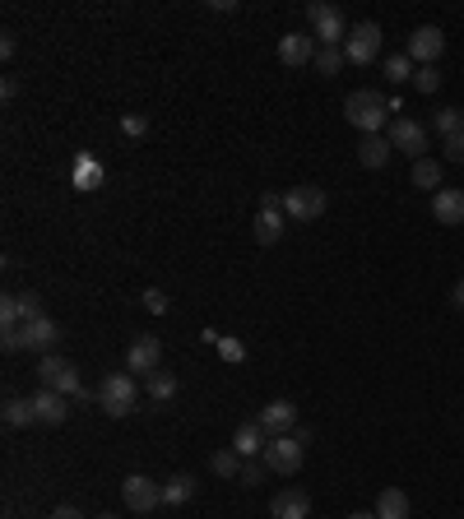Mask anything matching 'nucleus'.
Wrapping results in <instances>:
<instances>
[{"mask_svg":"<svg viewBox=\"0 0 464 519\" xmlns=\"http://www.w3.org/2000/svg\"><path fill=\"white\" fill-rule=\"evenodd\" d=\"M343 116H348V126H358L362 135H381V126L391 121V102L376 89H353L343 98Z\"/></svg>","mask_w":464,"mask_h":519,"instance_id":"obj_1","label":"nucleus"},{"mask_svg":"<svg viewBox=\"0 0 464 519\" xmlns=\"http://www.w3.org/2000/svg\"><path fill=\"white\" fill-rule=\"evenodd\" d=\"M98 404H102L107 418H126V413H135V404H140V385H135V376H130V371L107 376L102 389H98Z\"/></svg>","mask_w":464,"mask_h":519,"instance_id":"obj_2","label":"nucleus"},{"mask_svg":"<svg viewBox=\"0 0 464 519\" xmlns=\"http://www.w3.org/2000/svg\"><path fill=\"white\" fill-rule=\"evenodd\" d=\"M37 380H43V389H56V394H65V399H74L84 385H80V367L74 362H65V357H56V352H47L43 362H37Z\"/></svg>","mask_w":464,"mask_h":519,"instance_id":"obj_3","label":"nucleus"},{"mask_svg":"<svg viewBox=\"0 0 464 519\" xmlns=\"http://www.w3.org/2000/svg\"><path fill=\"white\" fill-rule=\"evenodd\" d=\"M325 190L321 186H293L288 195H284V214H288V223H316L321 214H325Z\"/></svg>","mask_w":464,"mask_h":519,"instance_id":"obj_4","label":"nucleus"},{"mask_svg":"<svg viewBox=\"0 0 464 519\" xmlns=\"http://www.w3.org/2000/svg\"><path fill=\"white\" fill-rule=\"evenodd\" d=\"M265 468L269 473H284V477H293L297 468H302V459H306V446L297 441V436H275V441L265 446Z\"/></svg>","mask_w":464,"mask_h":519,"instance_id":"obj_5","label":"nucleus"},{"mask_svg":"<svg viewBox=\"0 0 464 519\" xmlns=\"http://www.w3.org/2000/svg\"><path fill=\"white\" fill-rule=\"evenodd\" d=\"M376 56H381V24H358V28H348V37H343V61L372 65Z\"/></svg>","mask_w":464,"mask_h":519,"instance_id":"obj_6","label":"nucleus"},{"mask_svg":"<svg viewBox=\"0 0 464 519\" xmlns=\"http://www.w3.org/2000/svg\"><path fill=\"white\" fill-rule=\"evenodd\" d=\"M306 19H312V37L321 47H343V37H348V24L334 5H306Z\"/></svg>","mask_w":464,"mask_h":519,"instance_id":"obj_7","label":"nucleus"},{"mask_svg":"<svg viewBox=\"0 0 464 519\" xmlns=\"http://www.w3.org/2000/svg\"><path fill=\"white\" fill-rule=\"evenodd\" d=\"M121 496H126V505L135 514H149V510L163 505V483H153V477H144V473H130L121 483Z\"/></svg>","mask_w":464,"mask_h":519,"instance_id":"obj_8","label":"nucleus"},{"mask_svg":"<svg viewBox=\"0 0 464 519\" xmlns=\"http://www.w3.org/2000/svg\"><path fill=\"white\" fill-rule=\"evenodd\" d=\"M446 52V33L437 24H422L409 33V61L413 65H437V56Z\"/></svg>","mask_w":464,"mask_h":519,"instance_id":"obj_9","label":"nucleus"},{"mask_svg":"<svg viewBox=\"0 0 464 519\" xmlns=\"http://www.w3.org/2000/svg\"><path fill=\"white\" fill-rule=\"evenodd\" d=\"M256 422H260V431L275 441V436H293V427H297V404H288V399H269V404L256 413Z\"/></svg>","mask_w":464,"mask_h":519,"instance_id":"obj_10","label":"nucleus"},{"mask_svg":"<svg viewBox=\"0 0 464 519\" xmlns=\"http://www.w3.org/2000/svg\"><path fill=\"white\" fill-rule=\"evenodd\" d=\"M391 149L409 153L413 163H418V158H428V126H418V121H409V116H400V121L391 126Z\"/></svg>","mask_w":464,"mask_h":519,"instance_id":"obj_11","label":"nucleus"},{"mask_svg":"<svg viewBox=\"0 0 464 519\" xmlns=\"http://www.w3.org/2000/svg\"><path fill=\"white\" fill-rule=\"evenodd\" d=\"M163 362V343L153 334H140L130 348H126V371H140V376H153Z\"/></svg>","mask_w":464,"mask_h":519,"instance_id":"obj_12","label":"nucleus"},{"mask_svg":"<svg viewBox=\"0 0 464 519\" xmlns=\"http://www.w3.org/2000/svg\"><path fill=\"white\" fill-rule=\"evenodd\" d=\"M316 52H321V47H316L312 33H284V37H279V61H284V65H312Z\"/></svg>","mask_w":464,"mask_h":519,"instance_id":"obj_13","label":"nucleus"},{"mask_svg":"<svg viewBox=\"0 0 464 519\" xmlns=\"http://www.w3.org/2000/svg\"><path fill=\"white\" fill-rule=\"evenodd\" d=\"M33 418L43 422V427H61L70 418V399L56 394V389H37L33 394Z\"/></svg>","mask_w":464,"mask_h":519,"instance_id":"obj_14","label":"nucleus"},{"mask_svg":"<svg viewBox=\"0 0 464 519\" xmlns=\"http://www.w3.org/2000/svg\"><path fill=\"white\" fill-rule=\"evenodd\" d=\"M56 339H61V325L52 321V315H37V321L24 325V348H28V352H43V357H47V352L56 348Z\"/></svg>","mask_w":464,"mask_h":519,"instance_id":"obj_15","label":"nucleus"},{"mask_svg":"<svg viewBox=\"0 0 464 519\" xmlns=\"http://www.w3.org/2000/svg\"><path fill=\"white\" fill-rule=\"evenodd\" d=\"M269 514L275 519H312V496L302 487H284L275 501H269Z\"/></svg>","mask_w":464,"mask_h":519,"instance_id":"obj_16","label":"nucleus"},{"mask_svg":"<svg viewBox=\"0 0 464 519\" xmlns=\"http://www.w3.org/2000/svg\"><path fill=\"white\" fill-rule=\"evenodd\" d=\"M432 218L446 223V227H459V223H464V190L441 186V190L432 195Z\"/></svg>","mask_w":464,"mask_h":519,"instance_id":"obj_17","label":"nucleus"},{"mask_svg":"<svg viewBox=\"0 0 464 519\" xmlns=\"http://www.w3.org/2000/svg\"><path fill=\"white\" fill-rule=\"evenodd\" d=\"M284 227H288V214L284 209H256V218H251V232H256L260 246H275L279 236H284Z\"/></svg>","mask_w":464,"mask_h":519,"instance_id":"obj_18","label":"nucleus"},{"mask_svg":"<svg viewBox=\"0 0 464 519\" xmlns=\"http://www.w3.org/2000/svg\"><path fill=\"white\" fill-rule=\"evenodd\" d=\"M391 135H362V144H358V163L367 168V172H381L385 163H391Z\"/></svg>","mask_w":464,"mask_h":519,"instance_id":"obj_19","label":"nucleus"},{"mask_svg":"<svg viewBox=\"0 0 464 519\" xmlns=\"http://www.w3.org/2000/svg\"><path fill=\"white\" fill-rule=\"evenodd\" d=\"M269 446V436L260 431V422H242L237 431H232V450H237L242 459H260Z\"/></svg>","mask_w":464,"mask_h":519,"instance_id":"obj_20","label":"nucleus"},{"mask_svg":"<svg viewBox=\"0 0 464 519\" xmlns=\"http://www.w3.org/2000/svg\"><path fill=\"white\" fill-rule=\"evenodd\" d=\"M196 492H200L196 477H190V473H177V477H168V483H163V505H186Z\"/></svg>","mask_w":464,"mask_h":519,"instance_id":"obj_21","label":"nucleus"},{"mask_svg":"<svg viewBox=\"0 0 464 519\" xmlns=\"http://www.w3.org/2000/svg\"><path fill=\"white\" fill-rule=\"evenodd\" d=\"M376 519H409V496L400 487H385L376 496Z\"/></svg>","mask_w":464,"mask_h":519,"instance_id":"obj_22","label":"nucleus"},{"mask_svg":"<svg viewBox=\"0 0 464 519\" xmlns=\"http://www.w3.org/2000/svg\"><path fill=\"white\" fill-rule=\"evenodd\" d=\"M0 418H5V427H28V422H37V418H33V399L10 394L5 408H0Z\"/></svg>","mask_w":464,"mask_h":519,"instance_id":"obj_23","label":"nucleus"},{"mask_svg":"<svg viewBox=\"0 0 464 519\" xmlns=\"http://www.w3.org/2000/svg\"><path fill=\"white\" fill-rule=\"evenodd\" d=\"M413 186L437 195V186H441V163H437V158H418V163H413Z\"/></svg>","mask_w":464,"mask_h":519,"instance_id":"obj_24","label":"nucleus"},{"mask_svg":"<svg viewBox=\"0 0 464 519\" xmlns=\"http://www.w3.org/2000/svg\"><path fill=\"white\" fill-rule=\"evenodd\" d=\"M144 389H149L153 404H163V399L177 394V376H172V371H153V376H144Z\"/></svg>","mask_w":464,"mask_h":519,"instance_id":"obj_25","label":"nucleus"},{"mask_svg":"<svg viewBox=\"0 0 464 519\" xmlns=\"http://www.w3.org/2000/svg\"><path fill=\"white\" fill-rule=\"evenodd\" d=\"M209 468L218 473V477H232V483H237V473H242V455L237 450H214V459H209Z\"/></svg>","mask_w":464,"mask_h":519,"instance_id":"obj_26","label":"nucleus"},{"mask_svg":"<svg viewBox=\"0 0 464 519\" xmlns=\"http://www.w3.org/2000/svg\"><path fill=\"white\" fill-rule=\"evenodd\" d=\"M432 126H437V135H441V139H450V135H459V130H464V111H459V107H441V111L432 116Z\"/></svg>","mask_w":464,"mask_h":519,"instance_id":"obj_27","label":"nucleus"},{"mask_svg":"<svg viewBox=\"0 0 464 519\" xmlns=\"http://www.w3.org/2000/svg\"><path fill=\"white\" fill-rule=\"evenodd\" d=\"M385 79L391 84H404V79H413V61H409V52H400V56H385Z\"/></svg>","mask_w":464,"mask_h":519,"instance_id":"obj_28","label":"nucleus"},{"mask_svg":"<svg viewBox=\"0 0 464 519\" xmlns=\"http://www.w3.org/2000/svg\"><path fill=\"white\" fill-rule=\"evenodd\" d=\"M24 325V306H19V293H10L0 302V330H19Z\"/></svg>","mask_w":464,"mask_h":519,"instance_id":"obj_29","label":"nucleus"},{"mask_svg":"<svg viewBox=\"0 0 464 519\" xmlns=\"http://www.w3.org/2000/svg\"><path fill=\"white\" fill-rule=\"evenodd\" d=\"M312 65H316V74H325V79L339 74V65H343V47H321Z\"/></svg>","mask_w":464,"mask_h":519,"instance_id":"obj_30","label":"nucleus"},{"mask_svg":"<svg viewBox=\"0 0 464 519\" xmlns=\"http://www.w3.org/2000/svg\"><path fill=\"white\" fill-rule=\"evenodd\" d=\"M413 89H418V93H437V89H441V70H437V65H418V70H413Z\"/></svg>","mask_w":464,"mask_h":519,"instance_id":"obj_31","label":"nucleus"},{"mask_svg":"<svg viewBox=\"0 0 464 519\" xmlns=\"http://www.w3.org/2000/svg\"><path fill=\"white\" fill-rule=\"evenodd\" d=\"M265 473H269V468H265V459H246V464H242V473H237V483H242V487H256Z\"/></svg>","mask_w":464,"mask_h":519,"instance_id":"obj_32","label":"nucleus"},{"mask_svg":"<svg viewBox=\"0 0 464 519\" xmlns=\"http://www.w3.org/2000/svg\"><path fill=\"white\" fill-rule=\"evenodd\" d=\"M218 357H223V362H242V357H246V348L237 343V339H227V334H218Z\"/></svg>","mask_w":464,"mask_h":519,"instance_id":"obj_33","label":"nucleus"},{"mask_svg":"<svg viewBox=\"0 0 464 519\" xmlns=\"http://www.w3.org/2000/svg\"><path fill=\"white\" fill-rule=\"evenodd\" d=\"M93 181H98V168L89 163V158H80V172H74V190H93Z\"/></svg>","mask_w":464,"mask_h":519,"instance_id":"obj_34","label":"nucleus"},{"mask_svg":"<svg viewBox=\"0 0 464 519\" xmlns=\"http://www.w3.org/2000/svg\"><path fill=\"white\" fill-rule=\"evenodd\" d=\"M140 297H144V311H153V315L168 311V293H163V288H144Z\"/></svg>","mask_w":464,"mask_h":519,"instance_id":"obj_35","label":"nucleus"},{"mask_svg":"<svg viewBox=\"0 0 464 519\" xmlns=\"http://www.w3.org/2000/svg\"><path fill=\"white\" fill-rule=\"evenodd\" d=\"M19 306H24V325L43 315V297H37V293H19Z\"/></svg>","mask_w":464,"mask_h":519,"instance_id":"obj_36","label":"nucleus"},{"mask_svg":"<svg viewBox=\"0 0 464 519\" xmlns=\"http://www.w3.org/2000/svg\"><path fill=\"white\" fill-rule=\"evenodd\" d=\"M0 348L19 352V348H24V325H19V330H0Z\"/></svg>","mask_w":464,"mask_h":519,"instance_id":"obj_37","label":"nucleus"},{"mask_svg":"<svg viewBox=\"0 0 464 519\" xmlns=\"http://www.w3.org/2000/svg\"><path fill=\"white\" fill-rule=\"evenodd\" d=\"M446 163H464V130L446 139Z\"/></svg>","mask_w":464,"mask_h":519,"instance_id":"obj_38","label":"nucleus"},{"mask_svg":"<svg viewBox=\"0 0 464 519\" xmlns=\"http://www.w3.org/2000/svg\"><path fill=\"white\" fill-rule=\"evenodd\" d=\"M121 130H126V135H149V121H144V116H126Z\"/></svg>","mask_w":464,"mask_h":519,"instance_id":"obj_39","label":"nucleus"},{"mask_svg":"<svg viewBox=\"0 0 464 519\" xmlns=\"http://www.w3.org/2000/svg\"><path fill=\"white\" fill-rule=\"evenodd\" d=\"M47 519H84V514H80V510H74V505H61V510H52Z\"/></svg>","mask_w":464,"mask_h":519,"instance_id":"obj_40","label":"nucleus"},{"mask_svg":"<svg viewBox=\"0 0 464 519\" xmlns=\"http://www.w3.org/2000/svg\"><path fill=\"white\" fill-rule=\"evenodd\" d=\"M450 302H455V311H464V278H459V284L450 288Z\"/></svg>","mask_w":464,"mask_h":519,"instance_id":"obj_41","label":"nucleus"},{"mask_svg":"<svg viewBox=\"0 0 464 519\" xmlns=\"http://www.w3.org/2000/svg\"><path fill=\"white\" fill-rule=\"evenodd\" d=\"M348 519H376V510H358V514H348Z\"/></svg>","mask_w":464,"mask_h":519,"instance_id":"obj_42","label":"nucleus"},{"mask_svg":"<svg viewBox=\"0 0 464 519\" xmlns=\"http://www.w3.org/2000/svg\"><path fill=\"white\" fill-rule=\"evenodd\" d=\"M98 519H116V514H98Z\"/></svg>","mask_w":464,"mask_h":519,"instance_id":"obj_43","label":"nucleus"}]
</instances>
